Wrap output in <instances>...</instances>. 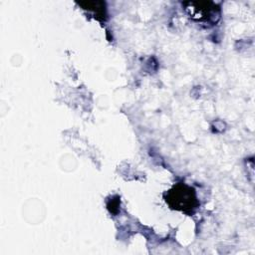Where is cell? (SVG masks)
Instances as JSON below:
<instances>
[{
  "label": "cell",
  "instance_id": "cell-1",
  "mask_svg": "<svg viewBox=\"0 0 255 255\" xmlns=\"http://www.w3.org/2000/svg\"><path fill=\"white\" fill-rule=\"evenodd\" d=\"M166 202L172 208L187 211L195 208L196 198L194 191L185 185H177L172 190H170Z\"/></svg>",
  "mask_w": 255,
  "mask_h": 255
},
{
  "label": "cell",
  "instance_id": "cell-2",
  "mask_svg": "<svg viewBox=\"0 0 255 255\" xmlns=\"http://www.w3.org/2000/svg\"><path fill=\"white\" fill-rule=\"evenodd\" d=\"M185 10L188 12L190 17L199 21H208L210 20L215 13V5L212 2H185ZM218 17V16H217Z\"/></svg>",
  "mask_w": 255,
  "mask_h": 255
}]
</instances>
